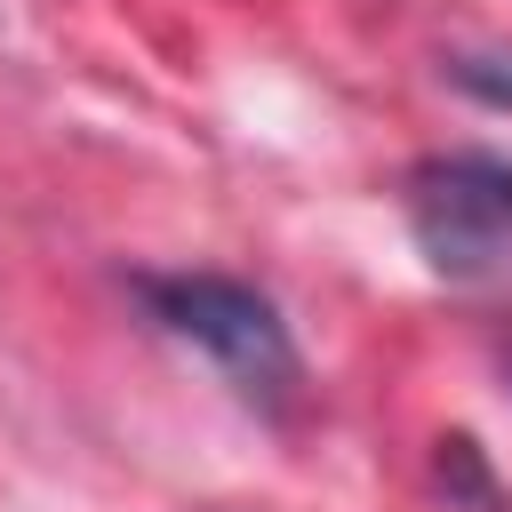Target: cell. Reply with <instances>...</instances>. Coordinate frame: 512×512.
<instances>
[{
	"label": "cell",
	"mask_w": 512,
	"mask_h": 512,
	"mask_svg": "<svg viewBox=\"0 0 512 512\" xmlns=\"http://www.w3.org/2000/svg\"><path fill=\"white\" fill-rule=\"evenodd\" d=\"M496 360H504V376H512V336H504V352H496Z\"/></svg>",
	"instance_id": "4"
},
{
	"label": "cell",
	"mask_w": 512,
	"mask_h": 512,
	"mask_svg": "<svg viewBox=\"0 0 512 512\" xmlns=\"http://www.w3.org/2000/svg\"><path fill=\"white\" fill-rule=\"evenodd\" d=\"M408 232L432 272L488 280L512 256V160L496 152H432L408 168Z\"/></svg>",
	"instance_id": "2"
},
{
	"label": "cell",
	"mask_w": 512,
	"mask_h": 512,
	"mask_svg": "<svg viewBox=\"0 0 512 512\" xmlns=\"http://www.w3.org/2000/svg\"><path fill=\"white\" fill-rule=\"evenodd\" d=\"M136 296L152 304V320L184 344H200L240 400L256 408H288L296 384H304V360H296V336L280 320V304L232 272H144Z\"/></svg>",
	"instance_id": "1"
},
{
	"label": "cell",
	"mask_w": 512,
	"mask_h": 512,
	"mask_svg": "<svg viewBox=\"0 0 512 512\" xmlns=\"http://www.w3.org/2000/svg\"><path fill=\"white\" fill-rule=\"evenodd\" d=\"M448 80L488 112H512V56H448Z\"/></svg>",
	"instance_id": "3"
}]
</instances>
